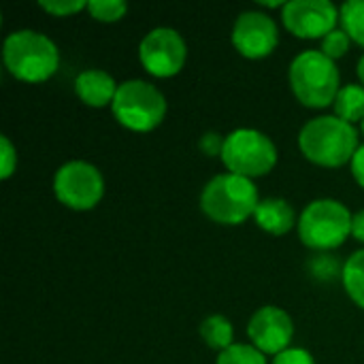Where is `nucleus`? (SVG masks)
Instances as JSON below:
<instances>
[{"label":"nucleus","mask_w":364,"mask_h":364,"mask_svg":"<svg viewBox=\"0 0 364 364\" xmlns=\"http://www.w3.org/2000/svg\"><path fill=\"white\" fill-rule=\"evenodd\" d=\"M117 90H119V85L115 83V79L100 68L83 70L75 79V92H77L79 100L94 109L113 105Z\"/></svg>","instance_id":"ddd939ff"},{"label":"nucleus","mask_w":364,"mask_h":364,"mask_svg":"<svg viewBox=\"0 0 364 364\" xmlns=\"http://www.w3.org/2000/svg\"><path fill=\"white\" fill-rule=\"evenodd\" d=\"M2 55L6 70L26 83H43L53 77L60 66L55 43L34 30L11 32L4 41Z\"/></svg>","instance_id":"f03ea898"},{"label":"nucleus","mask_w":364,"mask_h":364,"mask_svg":"<svg viewBox=\"0 0 364 364\" xmlns=\"http://www.w3.org/2000/svg\"><path fill=\"white\" fill-rule=\"evenodd\" d=\"M254 220L264 232L275 235V237H282V235L290 232L294 222H296L294 220V209L284 198H264V200H260V205H258V209L254 213Z\"/></svg>","instance_id":"4468645a"},{"label":"nucleus","mask_w":364,"mask_h":364,"mask_svg":"<svg viewBox=\"0 0 364 364\" xmlns=\"http://www.w3.org/2000/svg\"><path fill=\"white\" fill-rule=\"evenodd\" d=\"M111 109L124 128L134 132H149L162 124L166 115V98L151 83L130 79L119 83Z\"/></svg>","instance_id":"423d86ee"},{"label":"nucleus","mask_w":364,"mask_h":364,"mask_svg":"<svg viewBox=\"0 0 364 364\" xmlns=\"http://www.w3.org/2000/svg\"><path fill=\"white\" fill-rule=\"evenodd\" d=\"M41 9L55 15V17H68V15H75L79 13L81 9H87V2H81V0H43L41 2Z\"/></svg>","instance_id":"5701e85b"},{"label":"nucleus","mask_w":364,"mask_h":364,"mask_svg":"<svg viewBox=\"0 0 364 364\" xmlns=\"http://www.w3.org/2000/svg\"><path fill=\"white\" fill-rule=\"evenodd\" d=\"M200 337H203V341L209 348L220 350V352H224L230 346H235L232 343L235 328H232L230 320L224 318V316H209L207 320H203V324H200Z\"/></svg>","instance_id":"dca6fc26"},{"label":"nucleus","mask_w":364,"mask_h":364,"mask_svg":"<svg viewBox=\"0 0 364 364\" xmlns=\"http://www.w3.org/2000/svg\"><path fill=\"white\" fill-rule=\"evenodd\" d=\"M273 364H316L314 356L303 348H290L273 358Z\"/></svg>","instance_id":"393cba45"},{"label":"nucleus","mask_w":364,"mask_h":364,"mask_svg":"<svg viewBox=\"0 0 364 364\" xmlns=\"http://www.w3.org/2000/svg\"><path fill=\"white\" fill-rule=\"evenodd\" d=\"M139 58L149 75L160 79L175 77L186 64L188 45L177 30L154 28L143 36L139 45Z\"/></svg>","instance_id":"1a4fd4ad"},{"label":"nucleus","mask_w":364,"mask_h":364,"mask_svg":"<svg viewBox=\"0 0 364 364\" xmlns=\"http://www.w3.org/2000/svg\"><path fill=\"white\" fill-rule=\"evenodd\" d=\"M53 192L62 205L75 211L94 209L105 194L102 173L83 160L66 162L58 168L53 177Z\"/></svg>","instance_id":"6e6552de"},{"label":"nucleus","mask_w":364,"mask_h":364,"mask_svg":"<svg viewBox=\"0 0 364 364\" xmlns=\"http://www.w3.org/2000/svg\"><path fill=\"white\" fill-rule=\"evenodd\" d=\"M350 43H352V38L348 36V32L343 28H337V30H333L331 34H326L322 38V49L320 51L326 58L337 60V58H343L350 51Z\"/></svg>","instance_id":"412c9836"},{"label":"nucleus","mask_w":364,"mask_h":364,"mask_svg":"<svg viewBox=\"0 0 364 364\" xmlns=\"http://www.w3.org/2000/svg\"><path fill=\"white\" fill-rule=\"evenodd\" d=\"M215 364H267L264 354L254 348V346H245V343H235L228 350L220 352L218 363Z\"/></svg>","instance_id":"6ab92c4d"},{"label":"nucleus","mask_w":364,"mask_h":364,"mask_svg":"<svg viewBox=\"0 0 364 364\" xmlns=\"http://www.w3.org/2000/svg\"><path fill=\"white\" fill-rule=\"evenodd\" d=\"M282 19L299 38H324L337 30L341 13L331 0H290L282 9Z\"/></svg>","instance_id":"9d476101"},{"label":"nucleus","mask_w":364,"mask_h":364,"mask_svg":"<svg viewBox=\"0 0 364 364\" xmlns=\"http://www.w3.org/2000/svg\"><path fill=\"white\" fill-rule=\"evenodd\" d=\"M363 134H364V119H363Z\"/></svg>","instance_id":"c756f323"},{"label":"nucleus","mask_w":364,"mask_h":364,"mask_svg":"<svg viewBox=\"0 0 364 364\" xmlns=\"http://www.w3.org/2000/svg\"><path fill=\"white\" fill-rule=\"evenodd\" d=\"M335 113L339 119L348 122V124H356L364 119V87L350 83L343 85L335 98Z\"/></svg>","instance_id":"2eb2a0df"},{"label":"nucleus","mask_w":364,"mask_h":364,"mask_svg":"<svg viewBox=\"0 0 364 364\" xmlns=\"http://www.w3.org/2000/svg\"><path fill=\"white\" fill-rule=\"evenodd\" d=\"M309 269H311V273H314L318 279H324V282H331V279H335L339 273H343V269H339V262H337L333 256H328V254L316 256V258L309 262Z\"/></svg>","instance_id":"4be33fe9"},{"label":"nucleus","mask_w":364,"mask_h":364,"mask_svg":"<svg viewBox=\"0 0 364 364\" xmlns=\"http://www.w3.org/2000/svg\"><path fill=\"white\" fill-rule=\"evenodd\" d=\"M290 87L301 105L324 109L339 94V68L322 51H303L290 64Z\"/></svg>","instance_id":"20e7f679"},{"label":"nucleus","mask_w":364,"mask_h":364,"mask_svg":"<svg viewBox=\"0 0 364 364\" xmlns=\"http://www.w3.org/2000/svg\"><path fill=\"white\" fill-rule=\"evenodd\" d=\"M200 151L207 154V156H222V149H224V139L215 132H207L200 136V143H198Z\"/></svg>","instance_id":"a878e982"},{"label":"nucleus","mask_w":364,"mask_h":364,"mask_svg":"<svg viewBox=\"0 0 364 364\" xmlns=\"http://www.w3.org/2000/svg\"><path fill=\"white\" fill-rule=\"evenodd\" d=\"M247 335L262 354H273L279 356L282 352L290 350V341L294 337V322L288 311L282 307L267 305L258 309L250 324H247Z\"/></svg>","instance_id":"f8f14e48"},{"label":"nucleus","mask_w":364,"mask_h":364,"mask_svg":"<svg viewBox=\"0 0 364 364\" xmlns=\"http://www.w3.org/2000/svg\"><path fill=\"white\" fill-rule=\"evenodd\" d=\"M260 205L252 179L224 173L213 177L200 194V209L218 224L237 226L247 222Z\"/></svg>","instance_id":"7ed1b4c3"},{"label":"nucleus","mask_w":364,"mask_h":364,"mask_svg":"<svg viewBox=\"0 0 364 364\" xmlns=\"http://www.w3.org/2000/svg\"><path fill=\"white\" fill-rule=\"evenodd\" d=\"M341 28L348 36L364 47V0H348L341 9Z\"/></svg>","instance_id":"a211bd4d"},{"label":"nucleus","mask_w":364,"mask_h":364,"mask_svg":"<svg viewBox=\"0 0 364 364\" xmlns=\"http://www.w3.org/2000/svg\"><path fill=\"white\" fill-rule=\"evenodd\" d=\"M352 235L354 239H358L360 243H364V211H358L352 220Z\"/></svg>","instance_id":"cd10ccee"},{"label":"nucleus","mask_w":364,"mask_h":364,"mask_svg":"<svg viewBox=\"0 0 364 364\" xmlns=\"http://www.w3.org/2000/svg\"><path fill=\"white\" fill-rule=\"evenodd\" d=\"M222 162L232 175L247 179L262 177L277 164V147L264 132L239 128L224 136Z\"/></svg>","instance_id":"0eeeda50"},{"label":"nucleus","mask_w":364,"mask_h":364,"mask_svg":"<svg viewBox=\"0 0 364 364\" xmlns=\"http://www.w3.org/2000/svg\"><path fill=\"white\" fill-rule=\"evenodd\" d=\"M358 79H360V83H363V87H364V55L358 60Z\"/></svg>","instance_id":"c85d7f7f"},{"label":"nucleus","mask_w":364,"mask_h":364,"mask_svg":"<svg viewBox=\"0 0 364 364\" xmlns=\"http://www.w3.org/2000/svg\"><path fill=\"white\" fill-rule=\"evenodd\" d=\"M354 215L350 209L333 198H318L307 205V209L299 218V237L303 245L328 252L346 243L352 235Z\"/></svg>","instance_id":"39448f33"},{"label":"nucleus","mask_w":364,"mask_h":364,"mask_svg":"<svg viewBox=\"0 0 364 364\" xmlns=\"http://www.w3.org/2000/svg\"><path fill=\"white\" fill-rule=\"evenodd\" d=\"M299 147L309 162L337 168L352 162L360 145L354 124H348L337 115H322L301 128Z\"/></svg>","instance_id":"f257e3e1"},{"label":"nucleus","mask_w":364,"mask_h":364,"mask_svg":"<svg viewBox=\"0 0 364 364\" xmlns=\"http://www.w3.org/2000/svg\"><path fill=\"white\" fill-rule=\"evenodd\" d=\"M277 43H279L277 23L267 13L245 11L237 17L232 26V45L241 55L250 60L267 58L275 51Z\"/></svg>","instance_id":"9b49d317"},{"label":"nucleus","mask_w":364,"mask_h":364,"mask_svg":"<svg viewBox=\"0 0 364 364\" xmlns=\"http://www.w3.org/2000/svg\"><path fill=\"white\" fill-rule=\"evenodd\" d=\"M343 288L350 294V299L364 309V250L354 252L346 264H343Z\"/></svg>","instance_id":"f3484780"},{"label":"nucleus","mask_w":364,"mask_h":364,"mask_svg":"<svg viewBox=\"0 0 364 364\" xmlns=\"http://www.w3.org/2000/svg\"><path fill=\"white\" fill-rule=\"evenodd\" d=\"M0 145H2V171H0V177L9 179L13 175L15 166H17V154H15V147L9 141V136H0Z\"/></svg>","instance_id":"b1692460"},{"label":"nucleus","mask_w":364,"mask_h":364,"mask_svg":"<svg viewBox=\"0 0 364 364\" xmlns=\"http://www.w3.org/2000/svg\"><path fill=\"white\" fill-rule=\"evenodd\" d=\"M352 175H354V179L358 181V186L364 188V145L358 147V151L354 154V158H352Z\"/></svg>","instance_id":"bb28decb"},{"label":"nucleus","mask_w":364,"mask_h":364,"mask_svg":"<svg viewBox=\"0 0 364 364\" xmlns=\"http://www.w3.org/2000/svg\"><path fill=\"white\" fill-rule=\"evenodd\" d=\"M87 11L92 13L94 19L111 23L126 15L128 4L124 0H92V2H87Z\"/></svg>","instance_id":"aec40b11"}]
</instances>
